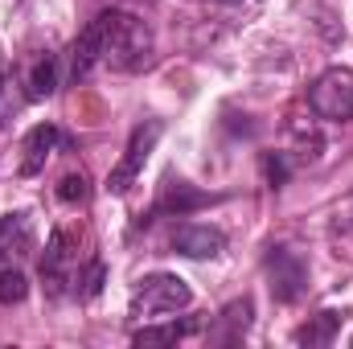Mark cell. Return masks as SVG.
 Returning <instances> with one entry per match:
<instances>
[{
	"label": "cell",
	"instance_id": "cell-13",
	"mask_svg": "<svg viewBox=\"0 0 353 349\" xmlns=\"http://www.w3.org/2000/svg\"><path fill=\"white\" fill-rule=\"evenodd\" d=\"M251 300L243 296V300H234V304H226L222 308V317H218V325H226V333H218L214 341H222V346H234V341H243V333L251 329Z\"/></svg>",
	"mask_w": 353,
	"mask_h": 349
},
{
	"label": "cell",
	"instance_id": "cell-15",
	"mask_svg": "<svg viewBox=\"0 0 353 349\" xmlns=\"http://www.w3.org/2000/svg\"><path fill=\"white\" fill-rule=\"evenodd\" d=\"M25 296H29V275H25L21 267H12V263H0V304L12 308V304H21Z\"/></svg>",
	"mask_w": 353,
	"mask_h": 349
},
{
	"label": "cell",
	"instance_id": "cell-1",
	"mask_svg": "<svg viewBox=\"0 0 353 349\" xmlns=\"http://www.w3.org/2000/svg\"><path fill=\"white\" fill-rule=\"evenodd\" d=\"M94 25L103 37V66H111L119 74H136L152 62V29L136 12L107 8L94 17Z\"/></svg>",
	"mask_w": 353,
	"mask_h": 349
},
{
	"label": "cell",
	"instance_id": "cell-4",
	"mask_svg": "<svg viewBox=\"0 0 353 349\" xmlns=\"http://www.w3.org/2000/svg\"><path fill=\"white\" fill-rule=\"evenodd\" d=\"M308 107L325 123H350L353 119V70L333 66L308 87Z\"/></svg>",
	"mask_w": 353,
	"mask_h": 349
},
{
	"label": "cell",
	"instance_id": "cell-16",
	"mask_svg": "<svg viewBox=\"0 0 353 349\" xmlns=\"http://www.w3.org/2000/svg\"><path fill=\"white\" fill-rule=\"evenodd\" d=\"M90 197V181L87 173H66L58 181V201H66V206H83Z\"/></svg>",
	"mask_w": 353,
	"mask_h": 349
},
{
	"label": "cell",
	"instance_id": "cell-2",
	"mask_svg": "<svg viewBox=\"0 0 353 349\" xmlns=\"http://www.w3.org/2000/svg\"><path fill=\"white\" fill-rule=\"evenodd\" d=\"M193 304V288L173 275V271H152L144 279H136L132 296H128V317L132 321H157L169 312H185Z\"/></svg>",
	"mask_w": 353,
	"mask_h": 349
},
{
	"label": "cell",
	"instance_id": "cell-17",
	"mask_svg": "<svg viewBox=\"0 0 353 349\" xmlns=\"http://www.w3.org/2000/svg\"><path fill=\"white\" fill-rule=\"evenodd\" d=\"M218 4H243V0H218Z\"/></svg>",
	"mask_w": 353,
	"mask_h": 349
},
{
	"label": "cell",
	"instance_id": "cell-9",
	"mask_svg": "<svg viewBox=\"0 0 353 349\" xmlns=\"http://www.w3.org/2000/svg\"><path fill=\"white\" fill-rule=\"evenodd\" d=\"M58 148H70V140H66L54 123H37V128L25 136V144H21V152H25V157H21V177H37Z\"/></svg>",
	"mask_w": 353,
	"mask_h": 349
},
{
	"label": "cell",
	"instance_id": "cell-8",
	"mask_svg": "<svg viewBox=\"0 0 353 349\" xmlns=\"http://www.w3.org/2000/svg\"><path fill=\"white\" fill-rule=\"evenodd\" d=\"M169 247H173V255H185V259H218L226 251V235L205 222H185L173 230Z\"/></svg>",
	"mask_w": 353,
	"mask_h": 349
},
{
	"label": "cell",
	"instance_id": "cell-5",
	"mask_svg": "<svg viewBox=\"0 0 353 349\" xmlns=\"http://www.w3.org/2000/svg\"><path fill=\"white\" fill-rule=\"evenodd\" d=\"M79 267H83V263H79ZM79 267H74V235H70L66 226H58V230L50 235V243H46V255H41V279L50 283L54 296H62L66 283H74Z\"/></svg>",
	"mask_w": 353,
	"mask_h": 349
},
{
	"label": "cell",
	"instance_id": "cell-14",
	"mask_svg": "<svg viewBox=\"0 0 353 349\" xmlns=\"http://www.w3.org/2000/svg\"><path fill=\"white\" fill-rule=\"evenodd\" d=\"M337 325H341V312L325 308V312H316L312 325H300V329H296V346H333Z\"/></svg>",
	"mask_w": 353,
	"mask_h": 349
},
{
	"label": "cell",
	"instance_id": "cell-6",
	"mask_svg": "<svg viewBox=\"0 0 353 349\" xmlns=\"http://www.w3.org/2000/svg\"><path fill=\"white\" fill-rule=\"evenodd\" d=\"M210 201H218V193H201V189H193L189 181H165L157 206H152L148 214H140L136 226H152L157 218H173V214L185 218V214H193V210H201V206H210Z\"/></svg>",
	"mask_w": 353,
	"mask_h": 349
},
{
	"label": "cell",
	"instance_id": "cell-7",
	"mask_svg": "<svg viewBox=\"0 0 353 349\" xmlns=\"http://www.w3.org/2000/svg\"><path fill=\"white\" fill-rule=\"evenodd\" d=\"M267 275H271V296H275L279 304H292V300H300V292H304L308 267H304V259H300L296 251L271 247V251H267Z\"/></svg>",
	"mask_w": 353,
	"mask_h": 349
},
{
	"label": "cell",
	"instance_id": "cell-3",
	"mask_svg": "<svg viewBox=\"0 0 353 349\" xmlns=\"http://www.w3.org/2000/svg\"><path fill=\"white\" fill-rule=\"evenodd\" d=\"M161 136H165V123H161V119H144V123H136V128H132V136H128V148H123L119 165L107 173V189H111L115 197H119V193H128V189L136 185V177L144 173V165H148L152 148L161 144Z\"/></svg>",
	"mask_w": 353,
	"mask_h": 349
},
{
	"label": "cell",
	"instance_id": "cell-18",
	"mask_svg": "<svg viewBox=\"0 0 353 349\" xmlns=\"http://www.w3.org/2000/svg\"><path fill=\"white\" fill-rule=\"evenodd\" d=\"M350 346H353V341H350Z\"/></svg>",
	"mask_w": 353,
	"mask_h": 349
},
{
	"label": "cell",
	"instance_id": "cell-11",
	"mask_svg": "<svg viewBox=\"0 0 353 349\" xmlns=\"http://www.w3.org/2000/svg\"><path fill=\"white\" fill-rule=\"evenodd\" d=\"M58 90V58L54 54H37L29 74H25V103H41Z\"/></svg>",
	"mask_w": 353,
	"mask_h": 349
},
{
	"label": "cell",
	"instance_id": "cell-12",
	"mask_svg": "<svg viewBox=\"0 0 353 349\" xmlns=\"http://www.w3.org/2000/svg\"><path fill=\"white\" fill-rule=\"evenodd\" d=\"M197 329H201V321H193V317H189V321H165V325H157V329H152V325L136 329L132 341H136V346H173V341L193 337Z\"/></svg>",
	"mask_w": 353,
	"mask_h": 349
},
{
	"label": "cell",
	"instance_id": "cell-10",
	"mask_svg": "<svg viewBox=\"0 0 353 349\" xmlns=\"http://www.w3.org/2000/svg\"><path fill=\"white\" fill-rule=\"evenodd\" d=\"M33 243V226H29V214L17 210V214H4L0 218V263H12V255L29 251Z\"/></svg>",
	"mask_w": 353,
	"mask_h": 349
}]
</instances>
